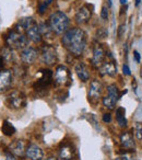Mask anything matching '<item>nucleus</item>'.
Listing matches in <instances>:
<instances>
[{"label":"nucleus","mask_w":142,"mask_h":160,"mask_svg":"<svg viewBox=\"0 0 142 160\" xmlns=\"http://www.w3.org/2000/svg\"><path fill=\"white\" fill-rule=\"evenodd\" d=\"M107 2H108V8L111 7V0H107Z\"/></svg>","instance_id":"nucleus-43"},{"label":"nucleus","mask_w":142,"mask_h":160,"mask_svg":"<svg viewBox=\"0 0 142 160\" xmlns=\"http://www.w3.org/2000/svg\"><path fill=\"white\" fill-rule=\"evenodd\" d=\"M47 3L46 2H40V5H38V12H40V14H43L45 12V10L47 9Z\"/></svg>","instance_id":"nucleus-32"},{"label":"nucleus","mask_w":142,"mask_h":160,"mask_svg":"<svg viewBox=\"0 0 142 160\" xmlns=\"http://www.w3.org/2000/svg\"><path fill=\"white\" fill-rule=\"evenodd\" d=\"M126 110L124 108L119 107L116 110V120L120 127H126L127 126V118H126Z\"/></svg>","instance_id":"nucleus-22"},{"label":"nucleus","mask_w":142,"mask_h":160,"mask_svg":"<svg viewBox=\"0 0 142 160\" xmlns=\"http://www.w3.org/2000/svg\"><path fill=\"white\" fill-rule=\"evenodd\" d=\"M1 131L5 134L6 136H12L16 133V127L9 122V121H5L2 123V126H1Z\"/></svg>","instance_id":"nucleus-24"},{"label":"nucleus","mask_w":142,"mask_h":160,"mask_svg":"<svg viewBox=\"0 0 142 160\" xmlns=\"http://www.w3.org/2000/svg\"><path fill=\"white\" fill-rule=\"evenodd\" d=\"M105 51L100 44L96 45L93 49V56H92V59H91V62L94 67H98L104 62V59H105Z\"/></svg>","instance_id":"nucleus-12"},{"label":"nucleus","mask_w":142,"mask_h":160,"mask_svg":"<svg viewBox=\"0 0 142 160\" xmlns=\"http://www.w3.org/2000/svg\"><path fill=\"white\" fill-rule=\"evenodd\" d=\"M116 160H135V159H133V157L131 155L125 152L124 155H121V156H119V157L116 158Z\"/></svg>","instance_id":"nucleus-30"},{"label":"nucleus","mask_w":142,"mask_h":160,"mask_svg":"<svg viewBox=\"0 0 142 160\" xmlns=\"http://www.w3.org/2000/svg\"><path fill=\"white\" fill-rule=\"evenodd\" d=\"M135 136H137V138L139 140H141L142 139V125L138 123V124L135 125Z\"/></svg>","instance_id":"nucleus-28"},{"label":"nucleus","mask_w":142,"mask_h":160,"mask_svg":"<svg viewBox=\"0 0 142 160\" xmlns=\"http://www.w3.org/2000/svg\"><path fill=\"white\" fill-rule=\"evenodd\" d=\"M1 56L3 57L5 62H14V58H16V55H14V52H13V48L11 47H5L2 49V53H1Z\"/></svg>","instance_id":"nucleus-23"},{"label":"nucleus","mask_w":142,"mask_h":160,"mask_svg":"<svg viewBox=\"0 0 142 160\" xmlns=\"http://www.w3.org/2000/svg\"><path fill=\"white\" fill-rule=\"evenodd\" d=\"M61 43L71 55L80 56L83 54L87 46V35L84 31L79 28L70 29L64 34Z\"/></svg>","instance_id":"nucleus-1"},{"label":"nucleus","mask_w":142,"mask_h":160,"mask_svg":"<svg viewBox=\"0 0 142 160\" xmlns=\"http://www.w3.org/2000/svg\"><path fill=\"white\" fill-rule=\"evenodd\" d=\"M3 66H5V59L2 56H0V71L3 69Z\"/></svg>","instance_id":"nucleus-38"},{"label":"nucleus","mask_w":142,"mask_h":160,"mask_svg":"<svg viewBox=\"0 0 142 160\" xmlns=\"http://www.w3.org/2000/svg\"><path fill=\"white\" fill-rule=\"evenodd\" d=\"M10 151L16 156H23L26 151L25 149V142L23 140H16L9 146Z\"/></svg>","instance_id":"nucleus-21"},{"label":"nucleus","mask_w":142,"mask_h":160,"mask_svg":"<svg viewBox=\"0 0 142 160\" xmlns=\"http://www.w3.org/2000/svg\"><path fill=\"white\" fill-rule=\"evenodd\" d=\"M47 160H58V159L55 157H49V158H47Z\"/></svg>","instance_id":"nucleus-41"},{"label":"nucleus","mask_w":142,"mask_h":160,"mask_svg":"<svg viewBox=\"0 0 142 160\" xmlns=\"http://www.w3.org/2000/svg\"><path fill=\"white\" fill-rule=\"evenodd\" d=\"M124 31H125V25H120L119 29H118V38H121L122 34H124Z\"/></svg>","instance_id":"nucleus-36"},{"label":"nucleus","mask_w":142,"mask_h":160,"mask_svg":"<svg viewBox=\"0 0 142 160\" xmlns=\"http://www.w3.org/2000/svg\"><path fill=\"white\" fill-rule=\"evenodd\" d=\"M26 67H23V66H17L16 69H14V73H16L17 77L19 78H23L25 75H26Z\"/></svg>","instance_id":"nucleus-26"},{"label":"nucleus","mask_w":142,"mask_h":160,"mask_svg":"<svg viewBox=\"0 0 142 160\" xmlns=\"http://www.w3.org/2000/svg\"><path fill=\"white\" fill-rule=\"evenodd\" d=\"M119 1H120V3H121L122 6L126 5V3H127V0H119Z\"/></svg>","instance_id":"nucleus-40"},{"label":"nucleus","mask_w":142,"mask_h":160,"mask_svg":"<svg viewBox=\"0 0 142 160\" xmlns=\"http://www.w3.org/2000/svg\"><path fill=\"white\" fill-rule=\"evenodd\" d=\"M101 18L103 20H107L108 19V9L106 7H103L102 8V11H101Z\"/></svg>","instance_id":"nucleus-31"},{"label":"nucleus","mask_w":142,"mask_h":160,"mask_svg":"<svg viewBox=\"0 0 142 160\" xmlns=\"http://www.w3.org/2000/svg\"><path fill=\"white\" fill-rule=\"evenodd\" d=\"M49 27L53 30L54 33L58 34H64L68 31L69 28V19L64 12L56 11L51 13L49 17Z\"/></svg>","instance_id":"nucleus-2"},{"label":"nucleus","mask_w":142,"mask_h":160,"mask_svg":"<svg viewBox=\"0 0 142 160\" xmlns=\"http://www.w3.org/2000/svg\"><path fill=\"white\" fill-rule=\"evenodd\" d=\"M133 56H135V62H140V54H139V52L133 51Z\"/></svg>","instance_id":"nucleus-37"},{"label":"nucleus","mask_w":142,"mask_h":160,"mask_svg":"<svg viewBox=\"0 0 142 160\" xmlns=\"http://www.w3.org/2000/svg\"><path fill=\"white\" fill-rule=\"evenodd\" d=\"M6 160H20V159L12 152H7L6 153Z\"/></svg>","instance_id":"nucleus-33"},{"label":"nucleus","mask_w":142,"mask_h":160,"mask_svg":"<svg viewBox=\"0 0 142 160\" xmlns=\"http://www.w3.org/2000/svg\"><path fill=\"white\" fill-rule=\"evenodd\" d=\"M33 24H35L33 18H31V17L22 18V19H20V21H19L18 23H17L16 31L19 32V33H22V32H24V31H27Z\"/></svg>","instance_id":"nucleus-19"},{"label":"nucleus","mask_w":142,"mask_h":160,"mask_svg":"<svg viewBox=\"0 0 142 160\" xmlns=\"http://www.w3.org/2000/svg\"><path fill=\"white\" fill-rule=\"evenodd\" d=\"M122 72H124V75H126V76L131 75L130 68L128 67V65H124V66H122Z\"/></svg>","instance_id":"nucleus-34"},{"label":"nucleus","mask_w":142,"mask_h":160,"mask_svg":"<svg viewBox=\"0 0 142 160\" xmlns=\"http://www.w3.org/2000/svg\"><path fill=\"white\" fill-rule=\"evenodd\" d=\"M6 43L11 48L20 49L29 46V38L23 35L22 33H19L17 31H12L9 33V35L6 38Z\"/></svg>","instance_id":"nucleus-4"},{"label":"nucleus","mask_w":142,"mask_h":160,"mask_svg":"<svg viewBox=\"0 0 142 160\" xmlns=\"http://www.w3.org/2000/svg\"><path fill=\"white\" fill-rule=\"evenodd\" d=\"M91 10L84 6V7H81L80 9L78 10V12L76 13V17H74V20L78 24H85L90 21L91 19Z\"/></svg>","instance_id":"nucleus-13"},{"label":"nucleus","mask_w":142,"mask_h":160,"mask_svg":"<svg viewBox=\"0 0 142 160\" xmlns=\"http://www.w3.org/2000/svg\"><path fill=\"white\" fill-rule=\"evenodd\" d=\"M40 62L45 65L51 66L56 62L57 60V52H56L55 47L50 46V45H46L42 48V53H40Z\"/></svg>","instance_id":"nucleus-7"},{"label":"nucleus","mask_w":142,"mask_h":160,"mask_svg":"<svg viewBox=\"0 0 142 160\" xmlns=\"http://www.w3.org/2000/svg\"><path fill=\"white\" fill-rule=\"evenodd\" d=\"M140 2H141V0H135V6H139L140 5Z\"/></svg>","instance_id":"nucleus-39"},{"label":"nucleus","mask_w":142,"mask_h":160,"mask_svg":"<svg viewBox=\"0 0 142 160\" xmlns=\"http://www.w3.org/2000/svg\"><path fill=\"white\" fill-rule=\"evenodd\" d=\"M122 93L119 92V89L116 85H109L107 87V96L103 98V104L107 109L113 110L115 108L116 103L118 102L119 98L121 97Z\"/></svg>","instance_id":"nucleus-6"},{"label":"nucleus","mask_w":142,"mask_h":160,"mask_svg":"<svg viewBox=\"0 0 142 160\" xmlns=\"http://www.w3.org/2000/svg\"><path fill=\"white\" fill-rule=\"evenodd\" d=\"M103 122L105 123H109L111 122V115L109 113H105L104 115H103Z\"/></svg>","instance_id":"nucleus-35"},{"label":"nucleus","mask_w":142,"mask_h":160,"mask_svg":"<svg viewBox=\"0 0 142 160\" xmlns=\"http://www.w3.org/2000/svg\"><path fill=\"white\" fill-rule=\"evenodd\" d=\"M96 36H97V38H105L108 36V31H107L105 28H100V29L97 30V32H96Z\"/></svg>","instance_id":"nucleus-27"},{"label":"nucleus","mask_w":142,"mask_h":160,"mask_svg":"<svg viewBox=\"0 0 142 160\" xmlns=\"http://www.w3.org/2000/svg\"><path fill=\"white\" fill-rule=\"evenodd\" d=\"M12 71L11 70H1L0 71V91L7 89L12 83Z\"/></svg>","instance_id":"nucleus-16"},{"label":"nucleus","mask_w":142,"mask_h":160,"mask_svg":"<svg viewBox=\"0 0 142 160\" xmlns=\"http://www.w3.org/2000/svg\"><path fill=\"white\" fill-rule=\"evenodd\" d=\"M120 142H121L122 147L128 149V150L135 148V139H133V136L130 132H125V133L121 134V136H120Z\"/></svg>","instance_id":"nucleus-17"},{"label":"nucleus","mask_w":142,"mask_h":160,"mask_svg":"<svg viewBox=\"0 0 142 160\" xmlns=\"http://www.w3.org/2000/svg\"><path fill=\"white\" fill-rule=\"evenodd\" d=\"M51 82H53V71L49 69H40L38 78L34 83L33 88L36 92L44 91V90L48 89Z\"/></svg>","instance_id":"nucleus-5"},{"label":"nucleus","mask_w":142,"mask_h":160,"mask_svg":"<svg viewBox=\"0 0 142 160\" xmlns=\"http://www.w3.org/2000/svg\"><path fill=\"white\" fill-rule=\"evenodd\" d=\"M26 36L29 40H31L34 43H40L42 42V34L38 29V25L33 24L29 30L26 31Z\"/></svg>","instance_id":"nucleus-20"},{"label":"nucleus","mask_w":142,"mask_h":160,"mask_svg":"<svg viewBox=\"0 0 142 160\" xmlns=\"http://www.w3.org/2000/svg\"><path fill=\"white\" fill-rule=\"evenodd\" d=\"M38 29H40V34L47 36V38H50V35L54 33L53 30L49 27V24H47V23H40V24L38 25Z\"/></svg>","instance_id":"nucleus-25"},{"label":"nucleus","mask_w":142,"mask_h":160,"mask_svg":"<svg viewBox=\"0 0 142 160\" xmlns=\"http://www.w3.org/2000/svg\"><path fill=\"white\" fill-rule=\"evenodd\" d=\"M76 73L79 79L83 82H87L90 79V71L84 62H79V64L76 65Z\"/></svg>","instance_id":"nucleus-18"},{"label":"nucleus","mask_w":142,"mask_h":160,"mask_svg":"<svg viewBox=\"0 0 142 160\" xmlns=\"http://www.w3.org/2000/svg\"><path fill=\"white\" fill-rule=\"evenodd\" d=\"M38 56V52L36 51L34 47H25L20 54V57L22 62H24L25 65H31L33 64L34 62L36 60Z\"/></svg>","instance_id":"nucleus-10"},{"label":"nucleus","mask_w":142,"mask_h":160,"mask_svg":"<svg viewBox=\"0 0 142 160\" xmlns=\"http://www.w3.org/2000/svg\"><path fill=\"white\" fill-rule=\"evenodd\" d=\"M100 73L101 76H111V77L117 75V67L115 62H103L100 66Z\"/></svg>","instance_id":"nucleus-15"},{"label":"nucleus","mask_w":142,"mask_h":160,"mask_svg":"<svg viewBox=\"0 0 142 160\" xmlns=\"http://www.w3.org/2000/svg\"><path fill=\"white\" fill-rule=\"evenodd\" d=\"M26 156L30 158L31 160H42L44 157V152H43V149L40 146L35 144H31L29 147L26 148L25 151Z\"/></svg>","instance_id":"nucleus-14"},{"label":"nucleus","mask_w":142,"mask_h":160,"mask_svg":"<svg viewBox=\"0 0 142 160\" xmlns=\"http://www.w3.org/2000/svg\"><path fill=\"white\" fill-rule=\"evenodd\" d=\"M6 104L9 109H22L26 104V97L23 92L19 91V90H13L6 98Z\"/></svg>","instance_id":"nucleus-3"},{"label":"nucleus","mask_w":142,"mask_h":160,"mask_svg":"<svg viewBox=\"0 0 142 160\" xmlns=\"http://www.w3.org/2000/svg\"><path fill=\"white\" fill-rule=\"evenodd\" d=\"M54 80L57 85L60 86H66L70 83V71L64 65H60L56 68L55 71V77Z\"/></svg>","instance_id":"nucleus-8"},{"label":"nucleus","mask_w":142,"mask_h":160,"mask_svg":"<svg viewBox=\"0 0 142 160\" xmlns=\"http://www.w3.org/2000/svg\"><path fill=\"white\" fill-rule=\"evenodd\" d=\"M90 116H85V118H88V121H89L90 123H92V126H94L95 128H98V123H97V121L95 120V118H94V115L93 114H89Z\"/></svg>","instance_id":"nucleus-29"},{"label":"nucleus","mask_w":142,"mask_h":160,"mask_svg":"<svg viewBox=\"0 0 142 160\" xmlns=\"http://www.w3.org/2000/svg\"><path fill=\"white\" fill-rule=\"evenodd\" d=\"M53 1H54V0H46L45 2H46L47 5H49V3H51V2H53Z\"/></svg>","instance_id":"nucleus-42"},{"label":"nucleus","mask_w":142,"mask_h":160,"mask_svg":"<svg viewBox=\"0 0 142 160\" xmlns=\"http://www.w3.org/2000/svg\"><path fill=\"white\" fill-rule=\"evenodd\" d=\"M103 92V85L101 83L100 80L94 79L92 80L91 85L89 88V100L91 102H97L100 100L101 96H102Z\"/></svg>","instance_id":"nucleus-9"},{"label":"nucleus","mask_w":142,"mask_h":160,"mask_svg":"<svg viewBox=\"0 0 142 160\" xmlns=\"http://www.w3.org/2000/svg\"><path fill=\"white\" fill-rule=\"evenodd\" d=\"M76 149L71 144H62L59 148V157L61 160H73Z\"/></svg>","instance_id":"nucleus-11"}]
</instances>
